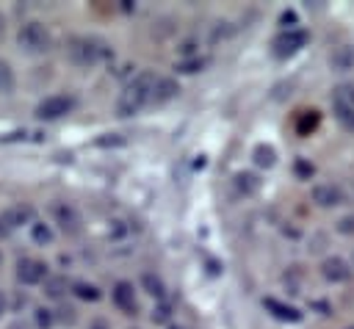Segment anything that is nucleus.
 I'll list each match as a JSON object with an SVG mask.
<instances>
[{
	"mask_svg": "<svg viewBox=\"0 0 354 329\" xmlns=\"http://www.w3.org/2000/svg\"><path fill=\"white\" fill-rule=\"evenodd\" d=\"M155 75L152 72H138L124 88H122V94H119V100H116V113L119 116H133V113H138L144 105H149L152 102V91H155Z\"/></svg>",
	"mask_w": 354,
	"mask_h": 329,
	"instance_id": "1",
	"label": "nucleus"
},
{
	"mask_svg": "<svg viewBox=\"0 0 354 329\" xmlns=\"http://www.w3.org/2000/svg\"><path fill=\"white\" fill-rule=\"evenodd\" d=\"M321 276H324L326 282H332V285L348 282V279H351V265H348V260L332 254V257H326V260L321 263Z\"/></svg>",
	"mask_w": 354,
	"mask_h": 329,
	"instance_id": "11",
	"label": "nucleus"
},
{
	"mask_svg": "<svg viewBox=\"0 0 354 329\" xmlns=\"http://www.w3.org/2000/svg\"><path fill=\"white\" fill-rule=\"evenodd\" d=\"M88 329H111V323H108L105 318H94V321L88 323Z\"/></svg>",
	"mask_w": 354,
	"mask_h": 329,
	"instance_id": "30",
	"label": "nucleus"
},
{
	"mask_svg": "<svg viewBox=\"0 0 354 329\" xmlns=\"http://www.w3.org/2000/svg\"><path fill=\"white\" fill-rule=\"evenodd\" d=\"M296 174H299V177H310V174H313V163H307V160H296Z\"/></svg>",
	"mask_w": 354,
	"mask_h": 329,
	"instance_id": "28",
	"label": "nucleus"
},
{
	"mask_svg": "<svg viewBox=\"0 0 354 329\" xmlns=\"http://www.w3.org/2000/svg\"><path fill=\"white\" fill-rule=\"evenodd\" d=\"M3 33H6V19H3V14H0V39H3Z\"/></svg>",
	"mask_w": 354,
	"mask_h": 329,
	"instance_id": "33",
	"label": "nucleus"
},
{
	"mask_svg": "<svg viewBox=\"0 0 354 329\" xmlns=\"http://www.w3.org/2000/svg\"><path fill=\"white\" fill-rule=\"evenodd\" d=\"M0 260H3V257H0Z\"/></svg>",
	"mask_w": 354,
	"mask_h": 329,
	"instance_id": "37",
	"label": "nucleus"
},
{
	"mask_svg": "<svg viewBox=\"0 0 354 329\" xmlns=\"http://www.w3.org/2000/svg\"><path fill=\"white\" fill-rule=\"evenodd\" d=\"M53 321H55V312H53V310H44V307L36 310V323H39L41 329H50Z\"/></svg>",
	"mask_w": 354,
	"mask_h": 329,
	"instance_id": "23",
	"label": "nucleus"
},
{
	"mask_svg": "<svg viewBox=\"0 0 354 329\" xmlns=\"http://www.w3.org/2000/svg\"><path fill=\"white\" fill-rule=\"evenodd\" d=\"M307 113H310V116H304V119H301V124H299V133H307V127L313 130V127H315V122H318L315 111H307Z\"/></svg>",
	"mask_w": 354,
	"mask_h": 329,
	"instance_id": "26",
	"label": "nucleus"
},
{
	"mask_svg": "<svg viewBox=\"0 0 354 329\" xmlns=\"http://www.w3.org/2000/svg\"><path fill=\"white\" fill-rule=\"evenodd\" d=\"M72 290H75L77 299H86V301H97L100 299V288L97 285H88V282H75Z\"/></svg>",
	"mask_w": 354,
	"mask_h": 329,
	"instance_id": "19",
	"label": "nucleus"
},
{
	"mask_svg": "<svg viewBox=\"0 0 354 329\" xmlns=\"http://www.w3.org/2000/svg\"><path fill=\"white\" fill-rule=\"evenodd\" d=\"M3 312H6V296L0 293V315H3Z\"/></svg>",
	"mask_w": 354,
	"mask_h": 329,
	"instance_id": "32",
	"label": "nucleus"
},
{
	"mask_svg": "<svg viewBox=\"0 0 354 329\" xmlns=\"http://www.w3.org/2000/svg\"><path fill=\"white\" fill-rule=\"evenodd\" d=\"M332 111H335V119L348 133H354V86L351 83L335 86V91H332Z\"/></svg>",
	"mask_w": 354,
	"mask_h": 329,
	"instance_id": "4",
	"label": "nucleus"
},
{
	"mask_svg": "<svg viewBox=\"0 0 354 329\" xmlns=\"http://www.w3.org/2000/svg\"><path fill=\"white\" fill-rule=\"evenodd\" d=\"M329 66L335 72H348L354 66V47L351 44H340L329 53Z\"/></svg>",
	"mask_w": 354,
	"mask_h": 329,
	"instance_id": "13",
	"label": "nucleus"
},
{
	"mask_svg": "<svg viewBox=\"0 0 354 329\" xmlns=\"http://www.w3.org/2000/svg\"><path fill=\"white\" fill-rule=\"evenodd\" d=\"M337 232L340 235H354V213H346L343 218H337Z\"/></svg>",
	"mask_w": 354,
	"mask_h": 329,
	"instance_id": "24",
	"label": "nucleus"
},
{
	"mask_svg": "<svg viewBox=\"0 0 354 329\" xmlns=\"http://www.w3.org/2000/svg\"><path fill=\"white\" fill-rule=\"evenodd\" d=\"M141 282H144V288H147V290H149L152 296H158V299H160V296L166 293V290H163V282H160V279H158L155 274H149V271H147V274L141 276Z\"/></svg>",
	"mask_w": 354,
	"mask_h": 329,
	"instance_id": "22",
	"label": "nucleus"
},
{
	"mask_svg": "<svg viewBox=\"0 0 354 329\" xmlns=\"http://www.w3.org/2000/svg\"><path fill=\"white\" fill-rule=\"evenodd\" d=\"M30 238H33L36 243H50V241H53V229H50L47 224L33 221V224H30Z\"/></svg>",
	"mask_w": 354,
	"mask_h": 329,
	"instance_id": "20",
	"label": "nucleus"
},
{
	"mask_svg": "<svg viewBox=\"0 0 354 329\" xmlns=\"http://www.w3.org/2000/svg\"><path fill=\"white\" fill-rule=\"evenodd\" d=\"M263 304H266V310L274 315V318H279V321H290V323H296L299 318H301V312L296 310V307H290V304H282L279 299H263Z\"/></svg>",
	"mask_w": 354,
	"mask_h": 329,
	"instance_id": "14",
	"label": "nucleus"
},
{
	"mask_svg": "<svg viewBox=\"0 0 354 329\" xmlns=\"http://www.w3.org/2000/svg\"><path fill=\"white\" fill-rule=\"evenodd\" d=\"M313 202L318 207H337V205L346 202V194H343V188L337 182H318L313 188Z\"/></svg>",
	"mask_w": 354,
	"mask_h": 329,
	"instance_id": "10",
	"label": "nucleus"
},
{
	"mask_svg": "<svg viewBox=\"0 0 354 329\" xmlns=\"http://www.w3.org/2000/svg\"><path fill=\"white\" fill-rule=\"evenodd\" d=\"M11 329H28V326H25V323H14Z\"/></svg>",
	"mask_w": 354,
	"mask_h": 329,
	"instance_id": "34",
	"label": "nucleus"
},
{
	"mask_svg": "<svg viewBox=\"0 0 354 329\" xmlns=\"http://www.w3.org/2000/svg\"><path fill=\"white\" fill-rule=\"evenodd\" d=\"M235 188H238L243 196H249V194H254V191L260 188V180H257V174H252V171H238V174H235Z\"/></svg>",
	"mask_w": 354,
	"mask_h": 329,
	"instance_id": "17",
	"label": "nucleus"
},
{
	"mask_svg": "<svg viewBox=\"0 0 354 329\" xmlns=\"http://www.w3.org/2000/svg\"><path fill=\"white\" fill-rule=\"evenodd\" d=\"M33 221V207L30 205H14L8 210L0 213V238H8L17 227L30 224Z\"/></svg>",
	"mask_w": 354,
	"mask_h": 329,
	"instance_id": "8",
	"label": "nucleus"
},
{
	"mask_svg": "<svg viewBox=\"0 0 354 329\" xmlns=\"http://www.w3.org/2000/svg\"><path fill=\"white\" fill-rule=\"evenodd\" d=\"M55 321H66V323H75V310H72V307H58V312H55Z\"/></svg>",
	"mask_w": 354,
	"mask_h": 329,
	"instance_id": "25",
	"label": "nucleus"
},
{
	"mask_svg": "<svg viewBox=\"0 0 354 329\" xmlns=\"http://www.w3.org/2000/svg\"><path fill=\"white\" fill-rule=\"evenodd\" d=\"M17 41H19V47H22L25 53H30V55H41V53H47L50 44H53L50 30H47L41 22H36V19H33V22H25V25L19 28Z\"/></svg>",
	"mask_w": 354,
	"mask_h": 329,
	"instance_id": "3",
	"label": "nucleus"
},
{
	"mask_svg": "<svg viewBox=\"0 0 354 329\" xmlns=\"http://www.w3.org/2000/svg\"><path fill=\"white\" fill-rule=\"evenodd\" d=\"M202 66H205L202 58H196V61H183V64H180V72H196V69H202Z\"/></svg>",
	"mask_w": 354,
	"mask_h": 329,
	"instance_id": "27",
	"label": "nucleus"
},
{
	"mask_svg": "<svg viewBox=\"0 0 354 329\" xmlns=\"http://www.w3.org/2000/svg\"><path fill=\"white\" fill-rule=\"evenodd\" d=\"M14 88V72L6 61H0V94H11Z\"/></svg>",
	"mask_w": 354,
	"mask_h": 329,
	"instance_id": "21",
	"label": "nucleus"
},
{
	"mask_svg": "<svg viewBox=\"0 0 354 329\" xmlns=\"http://www.w3.org/2000/svg\"><path fill=\"white\" fill-rule=\"evenodd\" d=\"M64 290H66V279H64V276H47V279H44V293H47L50 299H61Z\"/></svg>",
	"mask_w": 354,
	"mask_h": 329,
	"instance_id": "18",
	"label": "nucleus"
},
{
	"mask_svg": "<svg viewBox=\"0 0 354 329\" xmlns=\"http://www.w3.org/2000/svg\"><path fill=\"white\" fill-rule=\"evenodd\" d=\"M72 108H75V100L72 97H66V94H50V97H44L36 105V116L44 119V122H53V119L66 116Z\"/></svg>",
	"mask_w": 354,
	"mask_h": 329,
	"instance_id": "7",
	"label": "nucleus"
},
{
	"mask_svg": "<svg viewBox=\"0 0 354 329\" xmlns=\"http://www.w3.org/2000/svg\"><path fill=\"white\" fill-rule=\"evenodd\" d=\"M17 279L22 285H39L47 279V263L36 260V257H22L17 263Z\"/></svg>",
	"mask_w": 354,
	"mask_h": 329,
	"instance_id": "9",
	"label": "nucleus"
},
{
	"mask_svg": "<svg viewBox=\"0 0 354 329\" xmlns=\"http://www.w3.org/2000/svg\"><path fill=\"white\" fill-rule=\"evenodd\" d=\"M171 329H185V326H171Z\"/></svg>",
	"mask_w": 354,
	"mask_h": 329,
	"instance_id": "35",
	"label": "nucleus"
},
{
	"mask_svg": "<svg viewBox=\"0 0 354 329\" xmlns=\"http://www.w3.org/2000/svg\"><path fill=\"white\" fill-rule=\"evenodd\" d=\"M53 218H55V224L61 227V232L69 235V238H75V235L83 232V218H80L77 207L69 205V202H55V205H53Z\"/></svg>",
	"mask_w": 354,
	"mask_h": 329,
	"instance_id": "5",
	"label": "nucleus"
},
{
	"mask_svg": "<svg viewBox=\"0 0 354 329\" xmlns=\"http://www.w3.org/2000/svg\"><path fill=\"white\" fill-rule=\"evenodd\" d=\"M252 158H254V163H257L260 169H271V166L277 163V149H274L271 144H257L254 152H252Z\"/></svg>",
	"mask_w": 354,
	"mask_h": 329,
	"instance_id": "16",
	"label": "nucleus"
},
{
	"mask_svg": "<svg viewBox=\"0 0 354 329\" xmlns=\"http://www.w3.org/2000/svg\"><path fill=\"white\" fill-rule=\"evenodd\" d=\"M177 91H180V86L171 80V77H158L155 80V91H152V102H169L171 97H177Z\"/></svg>",
	"mask_w": 354,
	"mask_h": 329,
	"instance_id": "15",
	"label": "nucleus"
},
{
	"mask_svg": "<svg viewBox=\"0 0 354 329\" xmlns=\"http://www.w3.org/2000/svg\"><path fill=\"white\" fill-rule=\"evenodd\" d=\"M169 318V307H160L158 312H152V321H166Z\"/></svg>",
	"mask_w": 354,
	"mask_h": 329,
	"instance_id": "31",
	"label": "nucleus"
},
{
	"mask_svg": "<svg viewBox=\"0 0 354 329\" xmlns=\"http://www.w3.org/2000/svg\"><path fill=\"white\" fill-rule=\"evenodd\" d=\"M66 53H69V58L77 66H97V64L111 58V47L102 39H94V36H75V39H69Z\"/></svg>",
	"mask_w": 354,
	"mask_h": 329,
	"instance_id": "2",
	"label": "nucleus"
},
{
	"mask_svg": "<svg viewBox=\"0 0 354 329\" xmlns=\"http://www.w3.org/2000/svg\"><path fill=\"white\" fill-rule=\"evenodd\" d=\"M346 329H354V326H346Z\"/></svg>",
	"mask_w": 354,
	"mask_h": 329,
	"instance_id": "36",
	"label": "nucleus"
},
{
	"mask_svg": "<svg viewBox=\"0 0 354 329\" xmlns=\"http://www.w3.org/2000/svg\"><path fill=\"white\" fill-rule=\"evenodd\" d=\"M279 22H282L288 30H293V25H296V14H293V11H285V14L279 17Z\"/></svg>",
	"mask_w": 354,
	"mask_h": 329,
	"instance_id": "29",
	"label": "nucleus"
},
{
	"mask_svg": "<svg viewBox=\"0 0 354 329\" xmlns=\"http://www.w3.org/2000/svg\"><path fill=\"white\" fill-rule=\"evenodd\" d=\"M113 304L122 310V312H127V315H133L136 310H138V301H136V290H133V285L130 282H116L113 285Z\"/></svg>",
	"mask_w": 354,
	"mask_h": 329,
	"instance_id": "12",
	"label": "nucleus"
},
{
	"mask_svg": "<svg viewBox=\"0 0 354 329\" xmlns=\"http://www.w3.org/2000/svg\"><path fill=\"white\" fill-rule=\"evenodd\" d=\"M304 44H307V33L299 30V28H293V30H282L279 36H274L271 53H274L277 58H290V55H296Z\"/></svg>",
	"mask_w": 354,
	"mask_h": 329,
	"instance_id": "6",
	"label": "nucleus"
}]
</instances>
